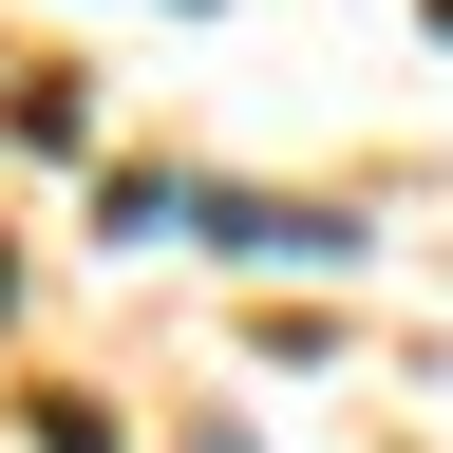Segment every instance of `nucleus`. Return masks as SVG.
Listing matches in <instances>:
<instances>
[{
    "mask_svg": "<svg viewBox=\"0 0 453 453\" xmlns=\"http://www.w3.org/2000/svg\"><path fill=\"white\" fill-rule=\"evenodd\" d=\"M170 226H189V246H226V265H340V246H359V226L303 208V189H189Z\"/></svg>",
    "mask_w": 453,
    "mask_h": 453,
    "instance_id": "nucleus-1",
    "label": "nucleus"
},
{
    "mask_svg": "<svg viewBox=\"0 0 453 453\" xmlns=\"http://www.w3.org/2000/svg\"><path fill=\"white\" fill-rule=\"evenodd\" d=\"M208 453H265V434H208Z\"/></svg>",
    "mask_w": 453,
    "mask_h": 453,
    "instance_id": "nucleus-2",
    "label": "nucleus"
}]
</instances>
